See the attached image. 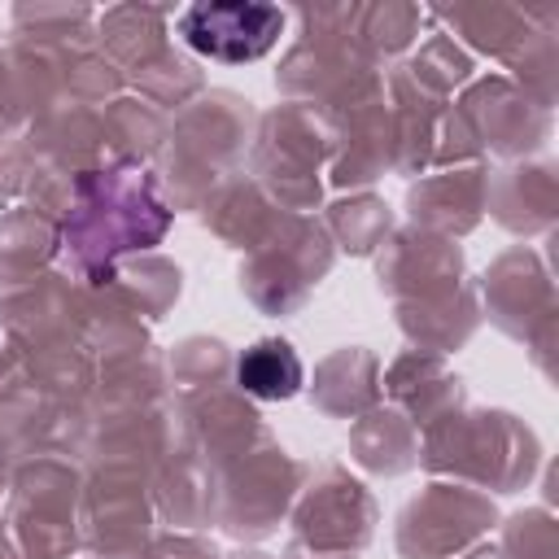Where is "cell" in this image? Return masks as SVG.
Listing matches in <instances>:
<instances>
[{"label": "cell", "mask_w": 559, "mask_h": 559, "mask_svg": "<svg viewBox=\"0 0 559 559\" xmlns=\"http://www.w3.org/2000/svg\"><path fill=\"white\" fill-rule=\"evenodd\" d=\"M170 214L162 210L144 170L87 175L79 183L74 218L66 223V249L83 266H100L127 249H148L162 240Z\"/></svg>", "instance_id": "1"}, {"label": "cell", "mask_w": 559, "mask_h": 559, "mask_svg": "<svg viewBox=\"0 0 559 559\" xmlns=\"http://www.w3.org/2000/svg\"><path fill=\"white\" fill-rule=\"evenodd\" d=\"M280 31L284 13L275 4H192L179 17V35L188 39V48L227 66L258 61L275 48Z\"/></svg>", "instance_id": "2"}, {"label": "cell", "mask_w": 559, "mask_h": 559, "mask_svg": "<svg viewBox=\"0 0 559 559\" xmlns=\"http://www.w3.org/2000/svg\"><path fill=\"white\" fill-rule=\"evenodd\" d=\"M236 380L245 393L262 402L293 397L301 389V358L293 354L288 341H258L236 358Z\"/></svg>", "instance_id": "3"}]
</instances>
